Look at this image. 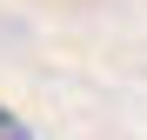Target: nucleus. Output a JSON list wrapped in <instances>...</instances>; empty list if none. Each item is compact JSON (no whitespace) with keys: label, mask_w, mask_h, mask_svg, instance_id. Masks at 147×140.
<instances>
[{"label":"nucleus","mask_w":147,"mask_h":140,"mask_svg":"<svg viewBox=\"0 0 147 140\" xmlns=\"http://www.w3.org/2000/svg\"><path fill=\"white\" fill-rule=\"evenodd\" d=\"M0 140H34V127H27V120H20V113H13V107H0Z\"/></svg>","instance_id":"1"}]
</instances>
